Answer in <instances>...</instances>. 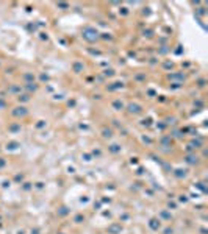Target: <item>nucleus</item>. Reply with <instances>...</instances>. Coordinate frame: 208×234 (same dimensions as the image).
<instances>
[{
  "label": "nucleus",
  "instance_id": "1",
  "mask_svg": "<svg viewBox=\"0 0 208 234\" xmlns=\"http://www.w3.org/2000/svg\"><path fill=\"white\" fill-rule=\"evenodd\" d=\"M130 111L131 112H139L141 109H139V106H138V105H130Z\"/></svg>",
  "mask_w": 208,
  "mask_h": 234
}]
</instances>
